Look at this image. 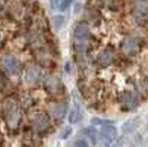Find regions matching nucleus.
Masks as SVG:
<instances>
[{"instance_id": "9d476101", "label": "nucleus", "mask_w": 148, "mask_h": 147, "mask_svg": "<svg viewBox=\"0 0 148 147\" xmlns=\"http://www.w3.org/2000/svg\"><path fill=\"white\" fill-rule=\"evenodd\" d=\"M33 123L36 130L42 131L46 129L48 125V117L44 113H38L34 117Z\"/></svg>"}, {"instance_id": "f03ea898", "label": "nucleus", "mask_w": 148, "mask_h": 147, "mask_svg": "<svg viewBox=\"0 0 148 147\" xmlns=\"http://www.w3.org/2000/svg\"><path fill=\"white\" fill-rule=\"evenodd\" d=\"M132 15L136 21L145 25L148 23V1L147 0H133Z\"/></svg>"}, {"instance_id": "39448f33", "label": "nucleus", "mask_w": 148, "mask_h": 147, "mask_svg": "<svg viewBox=\"0 0 148 147\" xmlns=\"http://www.w3.org/2000/svg\"><path fill=\"white\" fill-rule=\"evenodd\" d=\"M89 33H90L89 27L86 23L81 22L79 24H77L74 31V38L75 43L80 44H83L84 42H86L89 37Z\"/></svg>"}, {"instance_id": "412c9836", "label": "nucleus", "mask_w": 148, "mask_h": 147, "mask_svg": "<svg viewBox=\"0 0 148 147\" xmlns=\"http://www.w3.org/2000/svg\"><path fill=\"white\" fill-rule=\"evenodd\" d=\"M66 71L67 73H70V71H71V66H70V63L67 62L66 65Z\"/></svg>"}, {"instance_id": "0eeeda50", "label": "nucleus", "mask_w": 148, "mask_h": 147, "mask_svg": "<svg viewBox=\"0 0 148 147\" xmlns=\"http://www.w3.org/2000/svg\"><path fill=\"white\" fill-rule=\"evenodd\" d=\"M43 76L42 70L37 66H30L25 73V81L28 84H35L38 82Z\"/></svg>"}, {"instance_id": "4468645a", "label": "nucleus", "mask_w": 148, "mask_h": 147, "mask_svg": "<svg viewBox=\"0 0 148 147\" xmlns=\"http://www.w3.org/2000/svg\"><path fill=\"white\" fill-rule=\"evenodd\" d=\"M91 123L95 125H105V124H110L113 122L109 120H103V119H99V118H93L91 120Z\"/></svg>"}, {"instance_id": "423d86ee", "label": "nucleus", "mask_w": 148, "mask_h": 147, "mask_svg": "<svg viewBox=\"0 0 148 147\" xmlns=\"http://www.w3.org/2000/svg\"><path fill=\"white\" fill-rule=\"evenodd\" d=\"M120 103L125 110H131L136 107L138 101L136 95L132 94L131 92H124L120 96Z\"/></svg>"}, {"instance_id": "2eb2a0df", "label": "nucleus", "mask_w": 148, "mask_h": 147, "mask_svg": "<svg viewBox=\"0 0 148 147\" xmlns=\"http://www.w3.org/2000/svg\"><path fill=\"white\" fill-rule=\"evenodd\" d=\"M64 23V16H56L54 17V25H55V28L56 30H58Z\"/></svg>"}, {"instance_id": "f3484780", "label": "nucleus", "mask_w": 148, "mask_h": 147, "mask_svg": "<svg viewBox=\"0 0 148 147\" xmlns=\"http://www.w3.org/2000/svg\"><path fill=\"white\" fill-rule=\"evenodd\" d=\"M84 133H86L87 136H89L90 138H95L96 135V130L93 127H86V129H84Z\"/></svg>"}, {"instance_id": "6e6552de", "label": "nucleus", "mask_w": 148, "mask_h": 147, "mask_svg": "<svg viewBox=\"0 0 148 147\" xmlns=\"http://www.w3.org/2000/svg\"><path fill=\"white\" fill-rule=\"evenodd\" d=\"M114 54L113 52V50L106 48L105 50H103L102 52L99 54L97 57V62L99 65L103 66H106L114 61Z\"/></svg>"}, {"instance_id": "20e7f679", "label": "nucleus", "mask_w": 148, "mask_h": 147, "mask_svg": "<svg viewBox=\"0 0 148 147\" xmlns=\"http://www.w3.org/2000/svg\"><path fill=\"white\" fill-rule=\"evenodd\" d=\"M100 139L103 143L106 144H109L113 143L117 137V129L114 126L110 124H105L102 127L99 133Z\"/></svg>"}, {"instance_id": "f8f14e48", "label": "nucleus", "mask_w": 148, "mask_h": 147, "mask_svg": "<svg viewBox=\"0 0 148 147\" xmlns=\"http://www.w3.org/2000/svg\"><path fill=\"white\" fill-rule=\"evenodd\" d=\"M138 47H139V41H137V39H134V38L126 39L123 44V49L126 53L129 54L136 52L138 49Z\"/></svg>"}, {"instance_id": "4be33fe9", "label": "nucleus", "mask_w": 148, "mask_h": 147, "mask_svg": "<svg viewBox=\"0 0 148 147\" xmlns=\"http://www.w3.org/2000/svg\"><path fill=\"white\" fill-rule=\"evenodd\" d=\"M147 128H148V124H147Z\"/></svg>"}, {"instance_id": "1a4fd4ad", "label": "nucleus", "mask_w": 148, "mask_h": 147, "mask_svg": "<svg viewBox=\"0 0 148 147\" xmlns=\"http://www.w3.org/2000/svg\"><path fill=\"white\" fill-rule=\"evenodd\" d=\"M82 118H83V111L81 109V106L78 102H77V100L75 99L74 107L72 108L71 112L69 113V117H68L69 122L71 124H76L79 121H81Z\"/></svg>"}, {"instance_id": "7ed1b4c3", "label": "nucleus", "mask_w": 148, "mask_h": 147, "mask_svg": "<svg viewBox=\"0 0 148 147\" xmlns=\"http://www.w3.org/2000/svg\"><path fill=\"white\" fill-rule=\"evenodd\" d=\"M1 66L4 71L10 75H16L19 70V62L13 55H5L1 60Z\"/></svg>"}, {"instance_id": "6ab92c4d", "label": "nucleus", "mask_w": 148, "mask_h": 147, "mask_svg": "<svg viewBox=\"0 0 148 147\" xmlns=\"http://www.w3.org/2000/svg\"><path fill=\"white\" fill-rule=\"evenodd\" d=\"M74 1V0H63V2L60 5V10L61 11H64V10H66L68 6L72 4V2Z\"/></svg>"}, {"instance_id": "dca6fc26", "label": "nucleus", "mask_w": 148, "mask_h": 147, "mask_svg": "<svg viewBox=\"0 0 148 147\" xmlns=\"http://www.w3.org/2000/svg\"><path fill=\"white\" fill-rule=\"evenodd\" d=\"M72 133V128L70 126H66L61 132V135H60V138L61 139H67L69 137V135Z\"/></svg>"}, {"instance_id": "9b49d317", "label": "nucleus", "mask_w": 148, "mask_h": 147, "mask_svg": "<svg viewBox=\"0 0 148 147\" xmlns=\"http://www.w3.org/2000/svg\"><path fill=\"white\" fill-rule=\"evenodd\" d=\"M141 124L140 117H134L130 120H128L123 125V131L125 133H131L136 130Z\"/></svg>"}, {"instance_id": "ddd939ff", "label": "nucleus", "mask_w": 148, "mask_h": 147, "mask_svg": "<svg viewBox=\"0 0 148 147\" xmlns=\"http://www.w3.org/2000/svg\"><path fill=\"white\" fill-rule=\"evenodd\" d=\"M67 111V106L65 103H60V104H56L53 108L51 112H52L53 116L57 118V119H60L63 118L65 116V114L66 113Z\"/></svg>"}, {"instance_id": "a211bd4d", "label": "nucleus", "mask_w": 148, "mask_h": 147, "mask_svg": "<svg viewBox=\"0 0 148 147\" xmlns=\"http://www.w3.org/2000/svg\"><path fill=\"white\" fill-rule=\"evenodd\" d=\"M63 2V0H50V5L52 9H57L60 8V5Z\"/></svg>"}, {"instance_id": "aec40b11", "label": "nucleus", "mask_w": 148, "mask_h": 147, "mask_svg": "<svg viewBox=\"0 0 148 147\" xmlns=\"http://www.w3.org/2000/svg\"><path fill=\"white\" fill-rule=\"evenodd\" d=\"M75 146H88V144L87 142L86 141V140H84V139H80V140H77V141L75 142Z\"/></svg>"}, {"instance_id": "f257e3e1", "label": "nucleus", "mask_w": 148, "mask_h": 147, "mask_svg": "<svg viewBox=\"0 0 148 147\" xmlns=\"http://www.w3.org/2000/svg\"><path fill=\"white\" fill-rule=\"evenodd\" d=\"M4 113L5 122L8 127L15 129L18 126L21 120L20 105L16 99H8L5 102L4 106Z\"/></svg>"}]
</instances>
